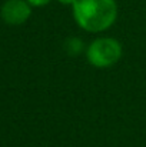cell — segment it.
I'll list each match as a JSON object with an SVG mask.
<instances>
[{"label":"cell","mask_w":146,"mask_h":147,"mask_svg":"<svg viewBox=\"0 0 146 147\" xmlns=\"http://www.w3.org/2000/svg\"><path fill=\"white\" fill-rule=\"evenodd\" d=\"M73 13L82 29L102 32L113 24L117 9L115 0H75Z\"/></svg>","instance_id":"obj_1"},{"label":"cell","mask_w":146,"mask_h":147,"mask_svg":"<svg viewBox=\"0 0 146 147\" xmlns=\"http://www.w3.org/2000/svg\"><path fill=\"white\" fill-rule=\"evenodd\" d=\"M122 56V46L115 39H97L88 49V60L95 67H109Z\"/></svg>","instance_id":"obj_2"},{"label":"cell","mask_w":146,"mask_h":147,"mask_svg":"<svg viewBox=\"0 0 146 147\" xmlns=\"http://www.w3.org/2000/svg\"><path fill=\"white\" fill-rule=\"evenodd\" d=\"M30 16V7L23 0H7L1 7V17L9 24H22Z\"/></svg>","instance_id":"obj_3"},{"label":"cell","mask_w":146,"mask_h":147,"mask_svg":"<svg viewBox=\"0 0 146 147\" xmlns=\"http://www.w3.org/2000/svg\"><path fill=\"white\" fill-rule=\"evenodd\" d=\"M30 4H33V6H43V4H46L49 3L50 0H27Z\"/></svg>","instance_id":"obj_4"},{"label":"cell","mask_w":146,"mask_h":147,"mask_svg":"<svg viewBox=\"0 0 146 147\" xmlns=\"http://www.w3.org/2000/svg\"><path fill=\"white\" fill-rule=\"evenodd\" d=\"M60 3H63V4H73L75 3V0H59Z\"/></svg>","instance_id":"obj_5"}]
</instances>
